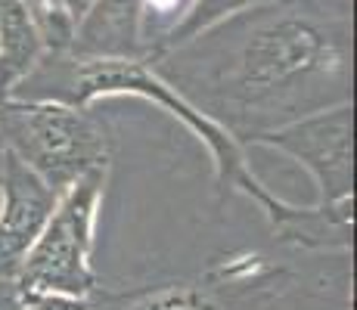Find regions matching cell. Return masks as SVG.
Returning <instances> with one entry per match:
<instances>
[{"label": "cell", "instance_id": "12", "mask_svg": "<svg viewBox=\"0 0 357 310\" xmlns=\"http://www.w3.org/2000/svg\"><path fill=\"white\" fill-rule=\"evenodd\" d=\"M193 3L196 0H143V31H146L149 56L159 53V47L168 40V34L181 25V19L187 16Z\"/></svg>", "mask_w": 357, "mask_h": 310}, {"label": "cell", "instance_id": "13", "mask_svg": "<svg viewBox=\"0 0 357 310\" xmlns=\"http://www.w3.org/2000/svg\"><path fill=\"white\" fill-rule=\"evenodd\" d=\"M97 295L34 292V295H22V301H25V310H97Z\"/></svg>", "mask_w": 357, "mask_h": 310}, {"label": "cell", "instance_id": "11", "mask_svg": "<svg viewBox=\"0 0 357 310\" xmlns=\"http://www.w3.org/2000/svg\"><path fill=\"white\" fill-rule=\"evenodd\" d=\"M258 3H264V0H196L187 16L181 19V25H177V29L168 34V40L159 47V53L168 50V47L183 44V40H190L193 34L211 29V25L224 22V19L236 16V13H243V10H252V6H258Z\"/></svg>", "mask_w": 357, "mask_h": 310}, {"label": "cell", "instance_id": "4", "mask_svg": "<svg viewBox=\"0 0 357 310\" xmlns=\"http://www.w3.org/2000/svg\"><path fill=\"white\" fill-rule=\"evenodd\" d=\"M106 174L93 171L81 177L66 192H59L56 208L34 239L25 261L19 264V295L63 292V295H97L100 277L93 270V230H97L100 205L106 196Z\"/></svg>", "mask_w": 357, "mask_h": 310}, {"label": "cell", "instance_id": "2", "mask_svg": "<svg viewBox=\"0 0 357 310\" xmlns=\"http://www.w3.org/2000/svg\"><path fill=\"white\" fill-rule=\"evenodd\" d=\"M106 96H140V100L162 106L177 121H183V127L193 130L208 146L211 162H215V186L221 199L230 192H243V196L255 199L271 224L286 211L289 202L271 196L267 186L249 171L243 146L224 127H218L199 109L190 106L177 91H171L143 59H75L68 53H44V59L19 84L13 100H50L66 102V106H93Z\"/></svg>", "mask_w": 357, "mask_h": 310}, {"label": "cell", "instance_id": "8", "mask_svg": "<svg viewBox=\"0 0 357 310\" xmlns=\"http://www.w3.org/2000/svg\"><path fill=\"white\" fill-rule=\"evenodd\" d=\"M44 53V40L29 6L19 0H0V102L13 100Z\"/></svg>", "mask_w": 357, "mask_h": 310}, {"label": "cell", "instance_id": "5", "mask_svg": "<svg viewBox=\"0 0 357 310\" xmlns=\"http://www.w3.org/2000/svg\"><path fill=\"white\" fill-rule=\"evenodd\" d=\"M298 162L317 183V205H354V106L307 115L252 140Z\"/></svg>", "mask_w": 357, "mask_h": 310}, {"label": "cell", "instance_id": "10", "mask_svg": "<svg viewBox=\"0 0 357 310\" xmlns=\"http://www.w3.org/2000/svg\"><path fill=\"white\" fill-rule=\"evenodd\" d=\"M93 0H38L31 6V19L40 31L47 53H66L72 44L75 25L81 22V16L87 13Z\"/></svg>", "mask_w": 357, "mask_h": 310}, {"label": "cell", "instance_id": "1", "mask_svg": "<svg viewBox=\"0 0 357 310\" xmlns=\"http://www.w3.org/2000/svg\"><path fill=\"white\" fill-rule=\"evenodd\" d=\"M239 146L351 102V0H264L146 59Z\"/></svg>", "mask_w": 357, "mask_h": 310}, {"label": "cell", "instance_id": "9", "mask_svg": "<svg viewBox=\"0 0 357 310\" xmlns=\"http://www.w3.org/2000/svg\"><path fill=\"white\" fill-rule=\"evenodd\" d=\"M97 310H102L97 304ZM106 310H230L211 282H174L112 301Z\"/></svg>", "mask_w": 357, "mask_h": 310}, {"label": "cell", "instance_id": "14", "mask_svg": "<svg viewBox=\"0 0 357 310\" xmlns=\"http://www.w3.org/2000/svg\"><path fill=\"white\" fill-rule=\"evenodd\" d=\"M0 310H25V301L13 279H0Z\"/></svg>", "mask_w": 357, "mask_h": 310}, {"label": "cell", "instance_id": "16", "mask_svg": "<svg viewBox=\"0 0 357 310\" xmlns=\"http://www.w3.org/2000/svg\"><path fill=\"white\" fill-rule=\"evenodd\" d=\"M0 162H3V143H0Z\"/></svg>", "mask_w": 357, "mask_h": 310}, {"label": "cell", "instance_id": "7", "mask_svg": "<svg viewBox=\"0 0 357 310\" xmlns=\"http://www.w3.org/2000/svg\"><path fill=\"white\" fill-rule=\"evenodd\" d=\"M68 56L75 59H143L146 62V31H143V0H93L75 25Z\"/></svg>", "mask_w": 357, "mask_h": 310}, {"label": "cell", "instance_id": "3", "mask_svg": "<svg viewBox=\"0 0 357 310\" xmlns=\"http://www.w3.org/2000/svg\"><path fill=\"white\" fill-rule=\"evenodd\" d=\"M0 143L56 192L93 171H109L112 158V134L93 106L50 100L0 102Z\"/></svg>", "mask_w": 357, "mask_h": 310}, {"label": "cell", "instance_id": "6", "mask_svg": "<svg viewBox=\"0 0 357 310\" xmlns=\"http://www.w3.org/2000/svg\"><path fill=\"white\" fill-rule=\"evenodd\" d=\"M59 192L3 149L0 162V279H13L56 208Z\"/></svg>", "mask_w": 357, "mask_h": 310}, {"label": "cell", "instance_id": "15", "mask_svg": "<svg viewBox=\"0 0 357 310\" xmlns=\"http://www.w3.org/2000/svg\"><path fill=\"white\" fill-rule=\"evenodd\" d=\"M19 3H25V6H29V10H31V6L38 3V0H19Z\"/></svg>", "mask_w": 357, "mask_h": 310}]
</instances>
